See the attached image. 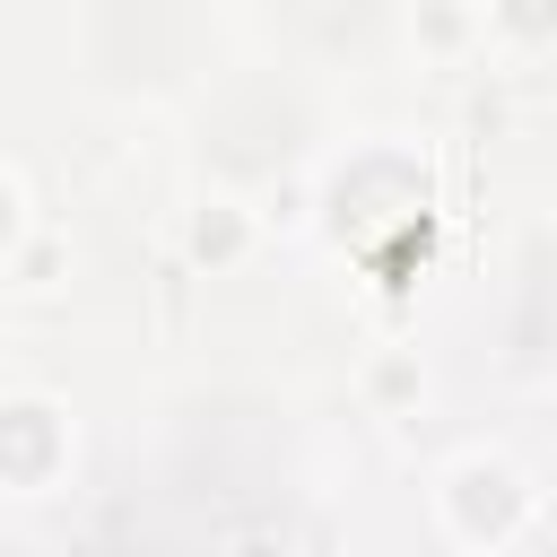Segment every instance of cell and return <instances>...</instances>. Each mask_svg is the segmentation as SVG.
<instances>
[{
    "instance_id": "6da1fadb",
    "label": "cell",
    "mask_w": 557,
    "mask_h": 557,
    "mask_svg": "<svg viewBox=\"0 0 557 557\" xmlns=\"http://www.w3.org/2000/svg\"><path fill=\"white\" fill-rule=\"evenodd\" d=\"M444 522H453L461 540L505 548V540L531 522V487H522L505 461H461V470L444 479Z\"/></svg>"
},
{
    "instance_id": "8992f818",
    "label": "cell",
    "mask_w": 557,
    "mask_h": 557,
    "mask_svg": "<svg viewBox=\"0 0 557 557\" xmlns=\"http://www.w3.org/2000/svg\"><path fill=\"white\" fill-rule=\"evenodd\" d=\"M52 270H61V244H35V252H26V261H17V287H44V278H52Z\"/></svg>"
},
{
    "instance_id": "5b68a950",
    "label": "cell",
    "mask_w": 557,
    "mask_h": 557,
    "mask_svg": "<svg viewBox=\"0 0 557 557\" xmlns=\"http://www.w3.org/2000/svg\"><path fill=\"white\" fill-rule=\"evenodd\" d=\"M374 392H383V400H400V392H426V374H418L409 357H392V366L374 374Z\"/></svg>"
},
{
    "instance_id": "7a4b0ae2",
    "label": "cell",
    "mask_w": 557,
    "mask_h": 557,
    "mask_svg": "<svg viewBox=\"0 0 557 557\" xmlns=\"http://www.w3.org/2000/svg\"><path fill=\"white\" fill-rule=\"evenodd\" d=\"M252 235H261V218H252L244 200H209V209L191 218V261L226 270V261H244V252H252Z\"/></svg>"
},
{
    "instance_id": "52a82bcc",
    "label": "cell",
    "mask_w": 557,
    "mask_h": 557,
    "mask_svg": "<svg viewBox=\"0 0 557 557\" xmlns=\"http://www.w3.org/2000/svg\"><path fill=\"white\" fill-rule=\"evenodd\" d=\"M226 557H287V548H278V540H235Z\"/></svg>"
},
{
    "instance_id": "277c9868",
    "label": "cell",
    "mask_w": 557,
    "mask_h": 557,
    "mask_svg": "<svg viewBox=\"0 0 557 557\" xmlns=\"http://www.w3.org/2000/svg\"><path fill=\"white\" fill-rule=\"evenodd\" d=\"M418 26H426V44H461V9H453V0H426Z\"/></svg>"
},
{
    "instance_id": "3957f363",
    "label": "cell",
    "mask_w": 557,
    "mask_h": 557,
    "mask_svg": "<svg viewBox=\"0 0 557 557\" xmlns=\"http://www.w3.org/2000/svg\"><path fill=\"white\" fill-rule=\"evenodd\" d=\"M487 17H496V35H513V44H548V35H557V0H496Z\"/></svg>"
}]
</instances>
